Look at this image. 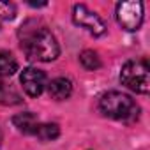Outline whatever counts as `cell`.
Returning a JSON list of instances; mask_svg holds the SVG:
<instances>
[{"mask_svg": "<svg viewBox=\"0 0 150 150\" xmlns=\"http://www.w3.org/2000/svg\"><path fill=\"white\" fill-rule=\"evenodd\" d=\"M0 145H2V131H0Z\"/></svg>", "mask_w": 150, "mask_h": 150, "instance_id": "14", "label": "cell"}, {"mask_svg": "<svg viewBox=\"0 0 150 150\" xmlns=\"http://www.w3.org/2000/svg\"><path fill=\"white\" fill-rule=\"evenodd\" d=\"M120 81L129 90L146 96L150 92V65L146 58L129 60L122 65Z\"/></svg>", "mask_w": 150, "mask_h": 150, "instance_id": "3", "label": "cell"}, {"mask_svg": "<svg viewBox=\"0 0 150 150\" xmlns=\"http://www.w3.org/2000/svg\"><path fill=\"white\" fill-rule=\"evenodd\" d=\"M20 46L28 60L51 62L60 55V46L51 30L39 20H27L18 32Z\"/></svg>", "mask_w": 150, "mask_h": 150, "instance_id": "1", "label": "cell"}, {"mask_svg": "<svg viewBox=\"0 0 150 150\" xmlns=\"http://www.w3.org/2000/svg\"><path fill=\"white\" fill-rule=\"evenodd\" d=\"M99 110L104 117L122 122H134L139 117L138 103L118 90H108L99 97Z\"/></svg>", "mask_w": 150, "mask_h": 150, "instance_id": "2", "label": "cell"}, {"mask_svg": "<svg viewBox=\"0 0 150 150\" xmlns=\"http://www.w3.org/2000/svg\"><path fill=\"white\" fill-rule=\"evenodd\" d=\"M72 23L78 25L80 28H85L94 37H101L108 30L104 20L96 11L88 9L85 4H76V6L72 7Z\"/></svg>", "mask_w": 150, "mask_h": 150, "instance_id": "5", "label": "cell"}, {"mask_svg": "<svg viewBox=\"0 0 150 150\" xmlns=\"http://www.w3.org/2000/svg\"><path fill=\"white\" fill-rule=\"evenodd\" d=\"M20 81H21V87H23L27 96L39 97L48 85V76H46L44 71H41L37 67H27L21 72Z\"/></svg>", "mask_w": 150, "mask_h": 150, "instance_id": "6", "label": "cell"}, {"mask_svg": "<svg viewBox=\"0 0 150 150\" xmlns=\"http://www.w3.org/2000/svg\"><path fill=\"white\" fill-rule=\"evenodd\" d=\"M13 124L14 127L23 132V134H34L37 125H39V118L35 117V113L32 111H23V113H18L13 117Z\"/></svg>", "mask_w": 150, "mask_h": 150, "instance_id": "8", "label": "cell"}, {"mask_svg": "<svg viewBox=\"0 0 150 150\" xmlns=\"http://www.w3.org/2000/svg\"><path fill=\"white\" fill-rule=\"evenodd\" d=\"M34 136H37L42 141H53L60 136V127L57 124H39Z\"/></svg>", "mask_w": 150, "mask_h": 150, "instance_id": "12", "label": "cell"}, {"mask_svg": "<svg viewBox=\"0 0 150 150\" xmlns=\"http://www.w3.org/2000/svg\"><path fill=\"white\" fill-rule=\"evenodd\" d=\"M80 64L87 69V71H97L103 62H101V57L97 55V51L94 50H83L80 53Z\"/></svg>", "mask_w": 150, "mask_h": 150, "instance_id": "11", "label": "cell"}, {"mask_svg": "<svg viewBox=\"0 0 150 150\" xmlns=\"http://www.w3.org/2000/svg\"><path fill=\"white\" fill-rule=\"evenodd\" d=\"M145 6L139 0H125V2L117 4L115 7V18L118 21V25L127 30V32H136L145 18Z\"/></svg>", "mask_w": 150, "mask_h": 150, "instance_id": "4", "label": "cell"}, {"mask_svg": "<svg viewBox=\"0 0 150 150\" xmlns=\"http://www.w3.org/2000/svg\"><path fill=\"white\" fill-rule=\"evenodd\" d=\"M18 71V60L9 51H0V78H9Z\"/></svg>", "mask_w": 150, "mask_h": 150, "instance_id": "10", "label": "cell"}, {"mask_svg": "<svg viewBox=\"0 0 150 150\" xmlns=\"http://www.w3.org/2000/svg\"><path fill=\"white\" fill-rule=\"evenodd\" d=\"M16 18V6L13 2H2L0 0V20L11 21Z\"/></svg>", "mask_w": 150, "mask_h": 150, "instance_id": "13", "label": "cell"}, {"mask_svg": "<svg viewBox=\"0 0 150 150\" xmlns=\"http://www.w3.org/2000/svg\"><path fill=\"white\" fill-rule=\"evenodd\" d=\"M23 99L20 96V92L13 87V85H7L4 81H0V104L4 106H16V104H21Z\"/></svg>", "mask_w": 150, "mask_h": 150, "instance_id": "9", "label": "cell"}, {"mask_svg": "<svg viewBox=\"0 0 150 150\" xmlns=\"http://www.w3.org/2000/svg\"><path fill=\"white\" fill-rule=\"evenodd\" d=\"M46 88H48V94H50L51 99H55V101H65L72 94V81L69 78L60 76V78L51 80L46 85Z\"/></svg>", "mask_w": 150, "mask_h": 150, "instance_id": "7", "label": "cell"}]
</instances>
